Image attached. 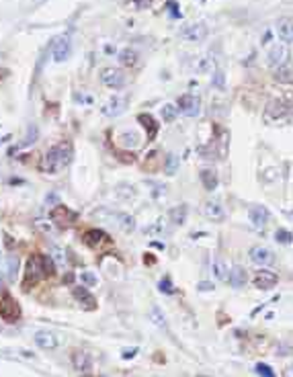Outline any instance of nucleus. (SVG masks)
<instances>
[{"mask_svg":"<svg viewBox=\"0 0 293 377\" xmlns=\"http://www.w3.org/2000/svg\"><path fill=\"white\" fill-rule=\"evenodd\" d=\"M135 355H138V349H135V346H133V349H125V351L121 353L123 359H133Z\"/></svg>","mask_w":293,"mask_h":377,"instance_id":"obj_47","label":"nucleus"},{"mask_svg":"<svg viewBox=\"0 0 293 377\" xmlns=\"http://www.w3.org/2000/svg\"><path fill=\"white\" fill-rule=\"evenodd\" d=\"M117 144L123 146V148H138V144H140V135H138V132H125V133L119 135Z\"/></svg>","mask_w":293,"mask_h":377,"instance_id":"obj_29","label":"nucleus"},{"mask_svg":"<svg viewBox=\"0 0 293 377\" xmlns=\"http://www.w3.org/2000/svg\"><path fill=\"white\" fill-rule=\"evenodd\" d=\"M125 109H128V96H113L111 101L105 103V107L101 111L107 117H117V115H121Z\"/></svg>","mask_w":293,"mask_h":377,"instance_id":"obj_13","label":"nucleus"},{"mask_svg":"<svg viewBox=\"0 0 293 377\" xmlns=\"http://www.w3.org/2000/svg\"><path fill=\"white\" fill-rule=\"evenodd\" d=\"M78 279H80V283L84 287H94L96 283H99V279H96V275L91 273V271H82L80 275H78Z\"/></svg>","mask_w":293,"mask_h":377,"instance_id":"obj_36","label":"nucleus"},{"mask_svg":"<svg viewBox=\"0 0 293 377\" xmlns=\"http://www.w3.org/2000/svg\"><path fill=\"white\" fill-rule=\"evenodd\" d=\"M166 8H168V13H170V17H172V19H179V17H181L179 4L174 2V0H168V2H166Z\"/></svg>","mask_w":293,"mask_h":377,"instance_id":"obj_42","label":"nucleus"},{"mask_svg":"<svg viewBox=\"0 0 293 377\" xmlns=\"http://www.w3.org/2000/svg\"><path fill=\"white\" fill-rule=\"evenodd\" d=\"M35 137H37V127H35V125H31V127H29V133H27V137L23 140V144H21V146H29L31 142H35Z\"/></svg>","mask_w":293,"mask_h":377,"instance_id":"obj_44","label":"nucleus"},{"mask_svg":"<svg viewBox=\"0 0 293 377\" xmlns=\"http://www.w3.org/2000/svg\"><path fill=\"white\" fill-rule=\"evenodd\" d=\"M250 261L258 266H269L275 263V254L267 246H252L250 248Z\"/></svg>","mask_w":293,"mask_h":377,"instance_id":"obj_10","label":"nucleus"},{"mask_svg":"<svg viewBox=\"0 0 293 377\" xmlns=\"http://www.w3.org/2000/svg\"><path fill=\"white\" fill-rule=\"evenodd\" d=\"M72 295H74V300L80 303L84 310H96V300H94V295L89 291V287H84V285H78V287H72Z\"/></svg>","mask_w":293,"mask_h":377,"instance_id":"obj_11","label":"nucleus"},{"mask_svg":"<svg viewBox=\"0 0 293 377\" xmlns=\"http://www.w3.org/2000/svg\"><path fill=\"white\" fill-rule=\"evenodd\" d=\"M275 80L281 84H291L293 82V72H291V64L285 62L275 68Z\"/></svg>","mask_w":293,"mask_h":377,"instance_id":"obj_26","label":"nucleus"},{"mask_svg":"<svg viewBox=\"0 0 293 377\" xmlns=\"http://www.w3.org/2000/svg\"><path fill=\"white\" fill-rule=\"evenodd\" d=\"M248 217H250V222L255 227H258V230H262V227H267L269 220H271V213L265 205H252L250 209H248Z\"/></svg>","mask_w":293,"mask_h":377,"instance_id":"obj_12","label":"nucleus"},{"mask_svg":"<svg viewBox=\"0 0 293 377\" xmlns=\"http://www.w3.org/2000/svg\"><path fill=\"white\" fill-rule=\"evenodd\" d=\"M35 226L39 227V230H43L47 236L50 234H54V227H52V222H45V220H37L35 222Z\"/></svg>","mask_w":293,"mask_h":377,"instance_id":"obj_41","label":"nucleus"},{"mask_svg":"<svg viewBox=\"0 0 293 377\" xmlns=\"http://www.w3.org/2000/svg\"><path fill=\"white\" fill-rule=\"evenodd\" d=\"M207 25H203V23H193L189 27H184L181 29V37L184 39V41H191V43H197V41H203L205 37H207Z\"/></svg>","mask_w":293,"mask_h":377,"instance_id":"obj_9","label":"nucleus"},{"mask_svg":"<svg viewBox=\"0 0 293 377\" xmlns=\"http://www.w3.org/2000/svg\"><path fill=\"white\" fill-rule=\"evenodd\" d=\"M0 261H2V248H0Z\"/></svg>","mask_w":293,"mask_h":377,"instance_id":"obj_49","label":"nucleus"},{"mask_svg":"<svg viewBox=\"0 0 293 377\" xmlns=\"http://www.w3.org/2000/svg\"><path fill=\"white\" fill-rule=\"evenodd\" d=\"M8 263H11V264H8V269H11V271H8V277H11V279H15V271L18 269V256H11V259H8Z\"/></svg>","mask_w":293,"mask_h":377,"instance_id":"obj_43","label":"nucleus"},{"mask_svg":"<svg viewBox=\"0 0 293 377\" xmlns=\"http://www.w3.org/2000/svg\"><path fill=\"white\" fill-rule=\"evenodd\" d=\"M211 271H213V275H216L220 281H228V271H230V269H228L226 263H223L221 259H216V261H213Z\"/></svg>","mask_w":293,"mask_h":377,"instance_id":"obj_32","label":"nucleus"},{"mask_svg":"<svg viewBox=\"0 0 293 377\" xmlns=\"http://www.w3.org/2000/svg\"><path fill=\"white\" fill-rule=\"evenodd\" d=\"M275 240H277V242H281V244H291L293 236H291V232H289V230H277Z\"/></svg>","mask_w":293,"mask_h":377,"instance_id":"obj_39","label":"nucleus"},{"mask_svg":"<svg viewBox=\"0 0 293 377\" xmlns=\"http://www.w3.org/2000/svg\"><path fill=\"white\" fill-rule=\"evenodd\" d=\"M50 220H52L57 227H70V226H74V224H76L78 213H76V211H72L70 207H66V205H62V203H57V205H54V207H52V211H50Z\"/></svg>","mask_w":293,"mask_h":377,"instance_id":"obj_5","label":"nucleus"},{"mask_svg":"<svg viewBox=\"0 0 293 377\" xmlns=\"http://www.w3.org/2000/svg\"><path fill=\"white\" fill-rule=\"evenodd\" d=\"M228 281L232 287H236V289H240V287L246 285L248 281V273L244 266H232V269L228 271Z\"/></svg>","mask_w":293,"mask_h":377,"instance_id":"obj_21","label":"nucleus"},{"mask_svg":"<svg viewBox=\"0 0 293 377\" xmlns=\"http://www.w3.org/2000/svg\"><path fill=\"white\" fill-rule=\"evenodd\" d=\"M197 377H205V375H197Z\"/></svg>","mask_w":293,"mask_h":377,"instance_id":"obj_50","label":"nucleus"},{"mask_svg":"<svg viewBox=\"0 0 293 377\" xmlns=\"http://www.w3.org/2000/svg\"><path fill=\"white\" fill-rule=\"evenodd\" d=\"M291 113V105L289 101H281V98H273V101L267 103L265 111H262V119L267 123H279L283 119H289Z\"/></svg>","mask_w":293,"mask_h":377,"instance_id":"obj_3","label":"nucleus"},{"mask_svg":"<svg viewBox=\"0 0 293 377\" xmlns=\"http://www.w3.org/2000/svg\"><path fill=\"white\" fill-rule=\"evenodd\" d=\"M177 168H179V156L177 154H168L164 158V172L166 174H177Z\"/></svg>","mask_w":293,"mask_h":377,"instance_id":"obj_33","label":"nucleus"},{"mask_svg":"<svg viewBox=\"0 0 293 377\" xmlns=\"http://www.w3.org/2000/svg\"><path fill=\"white\" fill-rule=\"evenodd\" d=\"M287 57H289V52H287V47H283V45H275L269 52V64L273 68H277L281 64H285L287 62Z\"/></svg>","mask_w":293,"mask_h":377,"instance_id":"obj_23","label":"nucleus"},{"mask_svg":"<svg viewBox=\"0 0 293 377\" xmlns=\"http://www.w3.org/2000/svg\"><path fill=\"white\" fill-rule=\"evenodd\" d=\"M82 240H84L86 246L94 248V250H99V248H103V246H111L113 244V240L109 238V234L103 232V230H99V227H91V230H86L84 236H82Z\"/></svg>","mask_w":293,"mask_h":377,"instance_id":"obj_6","label":"nucleus"},{"mask_svg":"<svg viewBox=\"0 0 293 377\" xmlns=\"http://www.w3.org/2000/svg\"><path fill=\"white\" fill-rule=\"evenodd\" d=\"M223 82H226V74L221 70H216V74H213V86H218L220 91H223Z\"/></svg>","mask_w":293,"mask_h":377,"instance_id":"obj_40","label":"nucleus"},{"mask_svg":"<svg viewBox=\"0 0 293 377\" xmlns=\"http://www.w3.org/2000/svg\"><path fill=\"white\" fill-rule=\"evenodd\" d=\"M0 318L8 324H15L21 320V305L15 302V297L11 293H4L0 297Z\"/></svg>","mask_w":293,"mask_h":377,"instance_id":"obj_4","label":"nucleus"},{"mask_svg":"<svg viewBox=\"0 0 293 377\" xmlns=\"http://www.w3.org/2000/svg\"><path fill=\"white\" fill-rule=\"evenodd\" d=\"M170 222L174 226H183L184 222H187V205H177L174 209H170Z\"/></svg>","mask_w":293,"mask_h":377,"instance_id":"obj_30","label":"nucleus"},{"mask_svg":"<svg viewBox=\"0 0 293 377\" xmlns=\"http://www.w3.org/2000/svg\"><path fill=\"white\" fill-rule=\"evenodd\" d=\"M35 342H37V346H41L43 351H54V349H57V344H60V339H57V334H54L50 330H39L35 334Z\"/></svg>","mask_w":293,"mask_h":377,"instance_id":"obj_16","label":"nucleus"},{"mask_svg":"<svg viewBox=\"0 0 293 377\" xmlns=\"http://www.w3.org/2000/svg\"><path fill=\"white\" fill-rule=\"evenodd\" d=\"M197 289H199V291H213L216 287H213V283H209V281H201V283L197 285Z\"/></svg>","mask_w":293,"mask_h":377,"instance_id":"obj_46","label":"nucleus"},{"mask_svg":"<svg viewBox=\"0 0 293 377\" xmlns=\"http://www.w3.org/2000/svg\"><path fill=\"white\" fill-rule=\"evenodd\" d=\"M195 70H197L199 74H209V72H213V70H216V59L209 57V56L199 57L197 62H195Z\"/></svg>","mask_w":293,"mask_h":377,"instance_id":"obj_28","label":"nucleus"},{"mask_svg":"<svg viewBox=\"0 0 293 377\" xmlns=\"http://www.w3.org/2000/svg\"><path fill=\"white\" fill-rule=\"evenodd\" d=\"M109 217H111V224H117L123 232L129 234V232L135 230V220H133V215H129V213L115 211V213H109Z\"/></svg>","mask_w":293,"mask_h":377,"instance_id":"obj_19","label":"nucleus"},{"mask_svg":"<svg viewBox=\"0 0 293 377\" xmlns=\"http://www.w3.org/2000/svg\"><path fill=\"white\" fill-rule=\"evenodd\" d=\"M72 365L76 371H89L92 367V359L86 351H74L72 353Z\"/></svg>","mask_w":293,"mask_h":377,"instance_id":"obj_22","label":"nucleus"},{"mask_svg":"<svg viewBox=\"0 0 293 377\" xmlns=\"http://www.w3.org/2000/svg\"><path fill=\"white\" fill-rule=\"evenodd\" d=\"M54 259L60 263V264H66V261H64V256H62V252L57 250V248H54Z\"/></svg>","mask_w":293,"mask_h":377,"instance_id":"obj_48","label":"nucleus"},{"mask_svg":"<svg viewBox=\"0 0 293 377\" xmlns=\"http://www.w3.org/2000/svg\"><path fill=\"white\" fill-rule=\"evenodd\" d=\"M158 289L162 291V293H166V295H172L174 291V285H172V281H170V277H162L160 279V283H158Z\"/></svg>","mask_w":293,"mask_h":377,"instance_id":"obj_37","label":"nucleus"},{"mask_svg":"<svg viewBox=\"0 0 293 377\" xmlns=\"http://www.w3.org/2000/svg\"><path fill=\"white\" fill-rule=\"evenodd\" d=\"M52 54L55 62H64L70 56V37L68 35H60L55 39V43L52 45Z\"/></svg>","mask_w":293,"mask_h":377,"instance_id":"obj_14","label":"nucleus"},{"mask_svg":"<svg viewBox=\"0 0 293 377\" xmlns=\"http://www.w3.org/2000/svg\"><path fill=\"white\" fill-rule=\"evenodd\" d=\"M55 273V264H54V259L47 254H41V252H35L27 259V264H25V279H23V289L29 291L31 285L39 283L45 277H52Z\"/></svg>","mask_w":293,"mask_h":377,"instance_id":"obj_1","label":"nucleus"},{"mask_svg":"<svg viewBox=\"0 0 293 377\" xmlns=\"http://www.w3.org/2000/svg\"><path fill=\"white\" fill-rule=\"evenodd\" d=\"M74 158V148L70 142H62V144H55L54 148L47 150V154L43 156V162H41V170L47 172V174H57L62 172L64 168L72 162Z\"/></svg>","mask_w":293,"mask_h":377,"instance_id":"obj_2","label":"nucleus"},{"mask_svg":"<svg viewBox=\"0 0 293 377\" xmlns=\"http://www.w3.org/2000/svg\"><path fill=\"white\" fill-rule=\"evenodd\" d=\"M101 80L111 91H119V88L125 86V74L121 70H117V68H105L101 74Z\"/></svg>","mask_w":293,"mask_h":377,"instance_id":"obj_8","label":"nucleus"},{"mask_svg":"<svg viewBox=\"0 0 293 377\" xmlns=\"http://www.w3.org/2000/svg\"><path fill=\"white\" fill-rule=\"evenodd\" d=\"M199 178H201V183L205 187V191H213V188H218V183H220L218 181V172L211 170V168H203Z\"/></svg>","mask_w":293,"mask_h":377,"instance_id":"obj_24","label":"nucleus"},{"mask_svg":"<svg viewBox=\"0 0 293 377\" xmlns=\"http://www.w3.org/2000/svg\"><path fill=\"white\" fill-rule=\"evenodd\" d=\"M133 6L138 8V11H144V8H148L152 4V0H131Z\"/></svg>","mask_w":293,"mask_h":377,"instance_id":"obj_45","label":"nucleus"},{"mask_svg":"<svg viewBox=\"0 0 293 377\" xmlns=\"http://www.w3.org/2000/svg\"><path fill=\"white\" fill-rule=\"evenodd\" d=\"M277 281H279V277L271 271H258L255 275V287L256 289H262V291L273 289V287L277 285Z\"/></svg>","mask_w":293,"mask_h":377,"instance_id":"obj_17","label":"nucleus"},{"mask_svg":"<svg viewBox=\"0 0 293 377\" xmlns=\"http://www.w3.org/2000/svg\"><path fill=\"white\" fill-rule=\"evenodd\" d=\"M160 115H162L164 123H172L174 119H177V115H179V109H177V105H164Z\"/></svg>","mask_w":293,"mask_h":377,"instance_id":"obj_34","label":"nucleus"},{"mask_svg":"<svg viewBox=\"0 0 293 377\" xmlns=\"http://www.w3.org/2000/svg\"><path fill=\"white\" fill-rule=\"evenodd\" d=\"M150 320H152L154 326H158L160 330H166V316H164V312L160 310L158 305L150 307Z\"/></svg>","mask_w":293,"mask_h":377,"instance_id":"obj_31","label":"nucleus"},{"mask_svg":"<svg viewBox=\"0 0 293 377\" xmlns=\"http://www.w3.org/2000/svg\"><path fill=\"white\" fill-rule=\"evenodd\" d=\"M119 64L123 68H133L135 64H138V52L131 47H125L119 52Z\"/></svg>","mask_w":293,"mask_h":377,"instance_id":"obj_27","label":"nucleus"},{"mask_svg":"<svg viewBox=\"0 0 293 377\" xmlns=\"http://www.w3.org/2000/svg\"><path fill=\"white\" fill-rule=\"evenodd\" d=\"M177 109L187 117H197L201 113V101L195 94H181L177 101Z\"/></svg>","mask_w":293,"mask_h":377,"instance_id":"obj_7","label":"nucleus"},{"mask_svg":"<svg viewBox=\"0 0 293 377\" xmlns=\"http://www.w3.org/2000/svg\"><path fill=\"white\" fill-rule=\"evenodd\" d=\"M275 31L279 35V39L285 45H291L293 43V25H291V19L289 17H281L277 25H275Z\"/></svg>","mask_w":293,"mask_h":377,"instance_id":"obj_15","label":"nucleus"},{"mask_svg":"<svg viewBox=\"0 0 293 377\" xmlns=\"http://www.w3.org/2000/svg\"><path fill=\"white\" fill-rule=\"evenodd\" d=\"M115 195L119 197L121 201H131L138 197V191H135V187L129 185V183H119L115 187Z\"/></svg>","mask_w":293,"mask_h":377,"instance_id":"obj_25","label":"nucleus"},{"mask_svg":"<svg viewBox=\"0 0 293 377\" xmlns=\"http://www.w3.org/2000/svg\"><path fill=\"white\" fill-rule=\"evenodd\" d=\"M203 213L211 222H223L226 220V211H223V205L220 201H205Z\"/></svg>","mask_w":293,"mask_h":377,"instance_id":"obj_18","label":"nucleus"},{"mask_svg":"<svg viewBox=\"0 0 293 377\" xmlns=\"http://www.w3.org/2000/svg\"><path fill=\"white\" fill-rule=\"evenodd\" d=\"M160 162H162V156L158 152H150L148 158H146V168H148V170H158Z\"/></svg>","mask_w":293,"mask_h":377,"instance_id":"obj_35","label":"nucleus"},{"mask_svg":"<svg viewBox=\"0 0 293 377\" xmlns=\"http://www.w3.org/2000/svg\"><path fill=\"white\" fill-rule=\"evenodd\" d=\"M138 121L144 125L146 135H148V142H152L154 137H156V133H158V130H160V123H156V119L150 113H140L138 115Z\"/></svg>","mask_w":293,"mask_h":377,"instance_id":"obj_20","label":"nucleus"},{"mask_svg":"<svg viewBox=\"0 0 293 377\" xmlns=\"http://www.w3.org/2000/svg\"><path fill=\"white\" fill-rule=\"evenodd\" d=\"M255 371H256V375H258V377H277V375H275V371H273L271 367H269V365H265V363H258V365L255 367Z\"/></svg>","mask_w":293,"mask_h":377,"instance_id":"obj_38","label":"nucleus"}]
</instances>
